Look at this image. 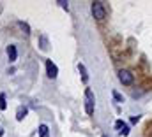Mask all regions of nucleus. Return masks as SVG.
Segmentation results:
<instances>
[{
  "label": "nucleus",
  "instance_id": "6e6552de",
  "mask_svg": "<svg viewBox=\"0 0 152 137\" xmlns=\"http://www.w3.org/2000/svg\"><path fill=\"white\" fill-rule=\"evenodd\" d=\"M25 116H27V107H18V111H16V120L21 121Z\"/></svg>",
  "mask_w": 152,
  "mask_h": 137
},
{
  "label": "nucleus",
  "instance_id": "1a4fd4ad",
  "mask_svg": "<svg viewBox=\"0 0 152 137\" xmlns=\"http://www.w3.org/2000/svg\"><path fill=\"white\" fill-rule=\"evenodd\" d=\"M39 136L41 137L48 136V127H46V125H41V127H39Z\"/></svg>",
  "mask_w": 152,
  "mask_h": 137
},
{
  "label": "nucleus",
  "instance_id": "9b49d317",
  "mask_svg": "<svg viewBox=\"0 0 152 137\" xmlns=\"http://www.w3.org/2000/svg\"><path fill=\"white\" fill-rule=\"evenodd\" d=\"M5 107H7V104H5V95H4V93H0V109L4 111Z\"/></svg>",
  "mask_w": 152,
  "mask_h": 137
},
{
  "label": "nucleus",
  "instance_id": "39448f33",
  "mask_svg": "<svg viewBox=\"0 0 152 137\" xmlns=\"http://www.w3.org/2000/svg\"><path fill=\"white\" fill-rule=\"evenodd\" d=\"M115 128H117V132H118L120 136H124V137L129 136V127H127L122 120H117V121H115Z\"/></svg>",
  "mask_w": 152,
  "mask_h": 137
},
{
  "label": "nucleus",
  "instance_id": "0eeeda50",
  "mask_svg": "<svg viewBox=\"0 0 152 137\" xmlns=\"http://www.w3.org/2000/svg\"><path fill=\"white\" fill-rule=\"evenodd\" d=\"M78 70H80V74H81V79H83V83H87L88 81V74H87V68L83 63H78Z\"/></svg>",
  "mask_w": 152,
  "mask_h": 137
},
{
  "label": "nucleus",
  "instance_id": "f257e3e1",
  "mask_svg": "<svg viewBox=\"0 0 152 137\" xmlns=\"http://www.w3.org/2000/svg\"><path fill=\"white\" fill-rule=\"evenodd\" d=\"M94 105H96V97H94V92L90 88L85 90V111L87 114H92L94 112Z\"/></svg>",
  "mask_w": 152,
  "mask_h": 137
},
{
  "label": "nucleus",
  "instance_id": "f03ea898",
  "mask_svg": "<svg viewBox=\"0 0 152 137\" xmlns=\"http://www.w3.org/2000/svg\"><path fill=\"white\" fill-rule=\"evenodd\" d=\"M92 14H94V18L99 19V21L106 18V11H104L103 2H92Z\"/></svg>",
  "mask_w": 152,
  "mask_h": 137
},
{
  "label": "nucleus",
  "instance_id": "20e7f679",
  "mask_svg": "<svg viewBox=\"0 0 152 137\" xmlns=\"http://www.w3.org/2000/svg\"><path fill=\"white\" fill-rule=\"evenodd\" d=\"M46 72H48V77H51V79H55L58 76V68L51 60H46Z\"/></svg>",
  "mask_w": 152,
  "mask_h": 137
},
{
  "label": "nucleus",
  "instance_id": "2eb2a0df",
  "mask_svg": "<svg viewBox=\"0 0 152 137\" xmlns=\"http://www.w3.org/2000/svg\"><path fill=\"white\" fill-rule=\"evenodd\" d=\"M138 121H140V116H133L131 118V123H138Z\"/></svg>",
  "mask_w": 152,
  "mask_h": 137
},
{
  "label": "nucleus",
  "instance_id": "4468645a",
  "mask_svg": "<svg viewBox=\"0 0 152 137\" xmlns=\"http://www.w3.org/2000/svg\"><path fill=\"white\" fill-rule=\"evenodd\" d=\"M57 4H60V7H64V9L67 11V2H64V0H58Z\"/></svg>",
  "mask_w": 152,
  "mask_h": 137
},
{
  "label": "nucleus",
  "instance_id": "423d86ee",
  "mask_svg": "<svg viewBox=\"0 0 152 137\" xmlns=\"http://www.w3.org/2000/svg\"><path fill=\"white\" fill-rule=\"evenodd\" d=\"M7 56H9V62H14L16 60V46H9L7 48Z\"/></svg>",
  "mask_w": 152,
  "mask_h": 137
},
{
  "label": "nucleus",
  "instance_id": "ddd939ff",
  "mask_svg": "<svg viewBox=\"0 0 152 137\" xmlns=\"http://www.w3.org/2000/svg\"><path fill=\"white\" fill-rule=\"evenodd\" d=\"M41 49H48V46H46V37H41Z\"/></svg>",
  "mask_w": 152,
  "mask_h": 137
},
{
  "label": "nucleus",
  "instance_id": "dca6fc26",
  "mask_svg": "<svg viewBox=\"0 0 152 137\" xmlns=\"http://www.w3.org/2000/svg\"><path fill=\"white\" fill-rule=\"evenodd\" d=\"M4 136V130H2V128H0V137Z\"/></svg>",
  "mask_w": 152,
  "mask_h": 137
},
{
  "label": "nucleus",
  "instance_id": "9d476101",
  "mask_svg": "<svg viewBox=\"0 0 152 137\" xmlns=\"http://www.w3.org/2000/svg\"><path fill=\"white\" fill-rule=\"evenodd\" d=\"M112 95H113V99L117 100V102H124V97H122L117 90H113V92H112Z\"/></svg>",
  "mask_w": 152,
  "mask_h": 137
},
{
  "label": "nucleus",
  "instance_id": "f8f14e48",
  "mask_svg": "<svg viewBox=\"0 0 152 137\" xmlns=\"http://www.w3.org/2000/svg\"><path fill=\"white\" fill-rule=\"evenodd\" d=\"M20 27L25 30V34H30V28H28V25L27 23H23V21H20Z\"/></svg>",
  "mask_w": 152,
  "mask_h": 137
},
{
  "label": "nucleus",
  "instance_id": "7ed1b4c3",
  "mask_svg": "<svg viewBox=\"0 0 152 137\" xmlns=\"http://www.w3.org/2000/svg\"><path fill=\"white\" fill-rule=\"evenodd\" d=\"M118 81H120L122 84H126V86H129V84L133 83V74H131L129 70H126V68H122V70H118Z\"/></svg>",
  "mask_w": 152,
  "mask_h": 137
}]
</instances>
